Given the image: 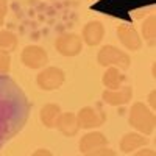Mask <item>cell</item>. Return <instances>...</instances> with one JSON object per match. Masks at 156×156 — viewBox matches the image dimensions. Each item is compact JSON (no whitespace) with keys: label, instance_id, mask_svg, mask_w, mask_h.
Instances as JSON below:
<instances>
[{"label":"cell","instance_id":"1","mask_svg":"<svg viewBox=\"0 0 156 156\" xmlns=\"http://www.w3.org/2000/svg\"><path fill=\"white\" fill-rule=\"evenodd\" d=\"M128 122L136 131L140 134H153L154 133V125L156 119L153 111L142 101H136L129 108V115H128Z\"/></svg>","mask_w":156,"mask_h":156},{"label":"cell","instance_id":"2","mask_svg":"<svg viewBox=\"0 0 156 156\" xmlns=\"http://www.w3.org/2000/svg\"><path fill=\"white\" fill-rule=\"evenodd\" d=\"M97 61L103 67H117V69H122V70H126L129 67V64H131L129 55L122 51L120 48H117L115 45L101 47L100 51H98Z\"/></svg>","mask_w":156,"mask_h":156},{"label":"cell","instance_id":"3","mask_svg":"<svg viewBox=\"0 0 156 156\" xmlns=\"http://www.w3.org/2000/svg\"><path fill=\"white\" fill-rule=\"evenodd\" d=\"M66 81V73L59 67H44L36 76V83L42 90L59 89Z\"/></svg>","mask_w":156,"mask_h":156},{"label":"cell","instance_id":"4","mask_svg":"<svg viewBox=\"0 0 156 156\" xmlns=\"http://www.w3.org/2000/svg\"><path fill=\"white\" fill-rule=\"evenodd\" d=\"M55 48L62 56H76L83 48V41L75 33H62L56 37Z\"/></svg>","mask_w":156,"mask_h":156},{"label":"cell","instance_id":"5","mask_svg":"<svg viewBox=\"0 0 156 156\" xmlns=\"http://www.w3.org/2000/svg\"><path fill=\"white\" fill-rule=\"evenodd\" d=\"M106 115L100 108L95 106H84L78 111L76 114V122L78 126L83 129H90V128H98L105 123Z\"/></svg>","mask_w":156,"mask_h":156},{"label":"cell","instance_id":"6","mask_svg":"<svg viewBox=\"0 0 156 156\" xmlns=\"http://www.w3.org/2000/svg\"><path fill=\"white\" fill-rule=\"evenodd\" d=\"M20 61L28 69H42L48 64V55L39 45H27L22 50Z\"/></svg>","mask_w":156,"mask_h":156},{"label":"cell","instance_id":"7","mask_svg":"<svg viewBox=\"0 0 156 156\" xmlns=\"http://www.w3.org/2000/svg\"><path fill=\"white\" fill-rule=\"evenodd\" d=\"M117 37L122 42V45L128 50H139L142 45V37L136 31L134 27L128 23H120L117 27Z\"/></svg>","mask_w":156,"mask_h":156},{"label":"cell","instance_id":"8","mask_svg":"<svg viewBox=\"0 0 156 156\" xmlns=\"http://www.w3.org/2000/svg\"><path fill=\"white\" fill-rule=\"evenodd\" d=\"M131 97H133V89L129 86H122L119 89H106L101 94L103 101L111 106H122L131 100Z\"/></svg>","mask_w":156,"mask_h":156},{"label":"cell","instance_id":"9","mask_svg":"<svg viewBox=\"0 0 156 156\" xmlns=\"http://www.w3.org/2000/svg\"><path fill=\"white\" fill-rule=\"evenodd\" d=\"M103 36H105V27H103V23L100 20H90L83 28L81 41L89 47H94V45H98L101 42Z\"/></svg>","mask_w":156,"mask_h":156},{"label":"cell","instance_id":"10","mask_svg":"<svg viewBox=\"0 0 156 156\" xmlns=\"http://www.w3.org/2000/svg\"><path fill=\"white\" fill-rule=\"evenodd\" d=\"M108 145V139L106 136L100 133V131H90L87 134H84L81 139H80V151L84 154V153H89L95 148H100V147H106Z\"/></svg>","mask_w":156,"mask_h":156},{"label":"cell","instance_id":"11","mask_svg":"<svg viewBox=\"0 0 156 156\" xmlns=\"http://www.w3.org/2000/svg\"><path fill=\"white\" fill-rule=\"evenodd\" d=\"M56 128L59 129L61 134L67 136V137L75 136L78 131H80V126H78V122H76V114L61 112L58 120H56Z\"/></svg>","mask_w":156,"mask_h":156},{"label":"cell","instance_id":"12","mask_svg":"<svg viewBox=\"0 0 156 156\" xmlns=\"http://www.w3.org/2000/svg\"><path fill=\"white\" fill-rule=\"evenodd\" d=\"M147 144V137L140 133H126L120 140V150L123 153H131L134 150H139Z\"/></svg>","mask_w":156,"mask_h":156},{"label":"cell","instance_id":"13","mask_svg":"<svg viewBox=\"0 0 156 156\" xmlns=\"http://www.w3.org/2000/svg\"><path fill=\"white\" fill-rule=\"evenodd\" d=\"M61 114V108L56 103H47V105L42 106L41 109V122L44 126L47 128H55L56 126V120Z\"/></svg>","mask_w":156,"mask_h":156},{"label":"cell","instance_id":"14","mask_svg":"<svg viewBox=\"0 0 156 156\" xmlns=\"http://www.w3.org/2000/svg\"><path fill=\"white\" fill-rule=\"evenodd\" d=\"M125 80V76L122 75V72L117 69V67H108L103 73L101 81L105 84L106 89H119L122 87V83Z\"/></svg>","mask_w":156,"mask_h":156},{"label":"cell","instance_id":"15","mask_svg":"<svg viewBox=\"0 0 156 156\" xmlns=\"http://www.w3.org/2000/svg\"><path fill=\"white\" fill-rule=\"evenodd\" d=\"M140 33H142V37L147 41V44L153 47L154 41H156V17H154V14L148 16L144 22H142Z\"/></svg>","mask_w":156,"mask_h":156},{"label":"cell","instance_id":"16","mask_svg":"<svg viewBox=\"0 0 156 156\" xmlns=\"http://www.w3.org/2000/svg\"><path fill=\"white\" fill-rule=\"evenodd\" d=\"M16 47H17V36L8 30H0V50L9 53Z\"/></svg>","mask_w":156,"mask_h":156},{"label":"cell","instance_id":"17","mask_svg":"<svg viewBox=\"0 0 156 156\" xmlns=\"http://www.w3.org/2000/svg\"><path fill=\"white\" fill-rule=\"evenodd\" d=\"M9 69H11V56H9V53L0 50V75L8 73Z\"/></svg>","mask_w":156,"mask_h":156},{"label":"cell","instance_id":"18","mask_svg":"<svg viewBox=\"0 0 156 156\" xmlns=\"http://www.w3.org/2000/svg\"><path fill=\"white\" fill-rule=\"evenodd\" d=\"M83 156H117V153L108 147H100V148H95L89 153H84Z\"/></svg>","mask_w":156,"mask_h":156},{"label":"cell","instance_id":"19","mask_svg":"<svg viewBox=\"0 0 156 156\" xmlns=\"http://www.w3.org/2000/svg\"><path fill=\"white\" fill-rule=\"evenodd\" d=\"M6 11H8V2L6 0H0V27H2L3 22H5Z\"/></svg>","mask_w":156,"mask_h":156},{"label":"cell","instance_id":"20","mask_svg":"<svg viewBox=\"0 0 156 156\" xmlns=\"http://www.w3.org/2000/svg\"><path fill=\"white\" fill-rule=\"evenodd\" d=\"M134 156H154V150H151V148H142L137 153H134Z\"/></svg>","mask_w":156,"mask_h":156},{"label":"cell","instance_id":"21","mask_svg":"<svg viewBox=\"0 0 156 156\" xmlns=\"http://www.w3.org/2000/svg\"><path fill=\"white\" fill-rule=\"evenodd\" d=\"M31 156H53V154H51V151L47 150V148H39V150H36Z\"/></svg>","mask_w":156,"mask_h":156},{"label":"cell","instance_id":"22","mask_svg":"<svg viewBox=\"0 0 156 156\" xmlns=\"http://www.w3.org/2000/svg\"><path fill=\"white\" fill-rule=\"evenodd\" d=\"M148 100H150V108H154L156 106V103H154V90L150 94V98Z\"/></svg>","mask_w":156,"mask_h":156}]
</instances>
